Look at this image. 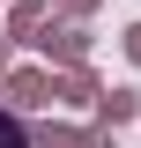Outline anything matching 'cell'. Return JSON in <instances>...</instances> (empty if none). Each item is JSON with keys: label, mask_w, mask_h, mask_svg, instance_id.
I'll list each match as a JSON object with an SVG mask.
<instances>
[{"label": "cell", "mask_w": 141, "mask_h": 148, "mask_svg": "<svg viewBox=\"0 0 141 148\" xmlns=\"http://www.w3.org/2000/svg\"><path fill=\"white\" fill-rule=\"evenodd\" d=\"M0 148H30V133H22V119H15L8 104H0Z\"/></svg>", "instance_id": "cell-1"}]
</instances>
